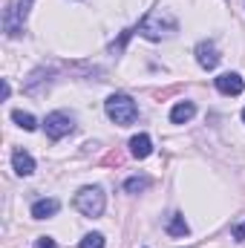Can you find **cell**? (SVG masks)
<instances>
[{"instance_id": "52a82bcc", "label": "cell", "mask_w": 245, "mask_h": 248, "mask_svg": "<svg viewBox=\"0 0 245 248\" xmlns=\"http://www.w3.org/2000/svg\"><path fill=\"white\" fill-rule=\"evenodd\" d=\"M12 168H15V173L17 176H32L35 173V159L26 153V150H12Z\"/></svg>"}, {"instance_id": "ba28073f", "label": "cell", "mask_w": 245, "mask_h": 248, "mask_svg": "<svg viewBox=\"0 0 245 248\" xmlns=\"http://www.w3.org/2000/svg\"><path fill=\"white\" fill-rule=\"evenodd\" d=\"M130 153H133L136 159H147V156L153 153V141H150V136H147V133L133 136V139H130Z\"/></svg>"}, {"instance_id": "9c48e42d", "label": "cell", "mask_w": 245, "mask_h": 248, "mask_svg": "<svg viewBox=\"0 0 245 248\" xmlns=\"http://www.w3.org/2000/svg\"><path fill=\"white\" fill-rule=\"evenodd\" d=\"M58 208H61L58 199H38V202L32 205V217H35V219H49V217L58 214Z\"/></svg>"}, {"instance_id": "30bf717a", "label": "cell", "mask_w": 245, "mask_h": 248, "mask_svg": "<svg viewBox=\"0 0 245 248\" xmlns=\"http://www.w3.org/2000/svg\"><path fill=\"white\" fill-rule=\"evenodd\" d=\"M196 116V104L193 101H179L173 110H170V122L173 124H187Z\"/></svg>"}, {"instance_id": "3957f363", "label": "cell", "mask_w": 245, "mask_h": 248, "mask_svg": "<svg viewBox=\"0 0 245 248\" xmlns=\"http://www.w3.org/2000/svg\"><path fill=\"white\" fill-rule=\"evenodd\" d=\"M29 9H32V0H12L3 12V32L9 38H17L23 32V23L29 17Z\"/></svg>"}, {"instance_id": "2e32d148", "label": "cell", "mask_w": 245, "mask_h": 248, "mask_svg": "<svg viewBox=\"0 0 245 248\" xmlns=\"http://www.w3.org/2000/svg\"><path fill=\"white\" fill-rule=\"evenodd\" d=\"M234 240H240V243L245 240V222H243V225H237V228H234Z\"/></svg>"}, {"instance_id": "7a4b0ae2", "label": "cell", "mask_w": 245, "mask_h": 248, "mask_svg": "<svg viewBox=\"0 0 245 248\" xmlns=\"http://www.w3.org/2000/svg\"><path fill=\"white\" fill-rule=\"evenodd\" d=\"M75 208H78L84 217L95 219V217L104 214V208H107V196H104L101 187H81V190L75 193Z\"/></svg>"}, {"instance_id": "5b68a950", "label": "cell", "mask_w": 245, "mask_h": 248, "mask_svg": "<svg viewBox=\"0 0 245 248\" xmlns=\"http://www.w3.org/2000/svg\"><path fill=\"white\" fill-rule=\"evenodd\" d=\"M193 52H196V61H199L202 69H216V63H219V52H216L214 41H199Z\"/></svg>"}, {"instance_id": "e0dca14e", "label": "cell", "mask_w": 245, "mask_h": 248, "mask_svg": "<svg viewBox=\"0 0 245 248\" xmlns=\"http://www.w3.org/2000/svg\"><path fill=\"white\" fill-rule=\"evenodd\" d=\"M243 122H245V110H243Z\"/></svg>"}, {"instance_id": "9a60e30c", "label": "cell", "mask_w": 245, "mask_h": 248, "mask_svg": "<svg viewBox=\"0 0 245 248\" xmlns=\"http://www.w3.org/2000/svg\"><path fill=\"white\" fill-rule=\"evenodd\" d=\"M35 248H55V240H52V237H41V240L35 243Z\"/></svg>"}, {"instance_id": "8fae6325", "label": "cell", "mask_w": 245, "mask_h": 248, "mask_svg": "<svg viewBox=\"0 0 245 248\" xmlns=\"http://www.w3.org/2000/svg\"><path fill=\"white\" fill-rule=\"evenodd\" d=\"M170 237H184L187 231H190V225H187V219H184L182 214H173L170 217V222H168V228H165Z\"/></svg>"}, {"instance_id": "8992f818", "label": "cell", "mask_w": 245, "mask_h": 248, "mask_svg": "<svg viewBox=\"0 0 245 248\" xmlns=\"http://www.w3.org/2000/svg\"><path fill=\"white\" fill-rule=\"evenodd\" d=\"M214 84H216V90H219L222 95H240V93L245 90V81L237 75V72H222Z\"/></svg>"}, {"instance_id": "277c9868", "label": "cell", "mask_w": 245, "mask_h": 248, "mask_svg": "<svg viewBox=\"0 0 245 248\" xmlns=\"http://www.w3.org/2000/svg\"><path fill=\"white\" fill-rule=\"evenodd\" d=\"M72 127H75V119H72L69 113H63V110L49 113L46 122H44V130H46V136H49L52 141H58V139H63V136H69Z\"/></svg>"}, {"instance_id": "5bb4252c", "label": "cell", "mask_w": 245, "mask_h": 248, "mask_svg": "<svg viewBox=\"0 0 245 248\" xmlns=\"http://www.w3.org/2000/svg\"><path fill=\"white\" fill-rule=\"evenodd\" d=\"M78 248H104V237L101 234H87Z\"/></svg>"}, {"instance_id": "7c38bea8", "label": "cell", "mask_w": 245, "mask_h": 248, "mask_svg": "<svg viewBox=\"0 0 245 248\" xmlns=\"http://www.w3.org/2000/svg\"><path fill=\"white\" fill-rule=\"evenodd\" d=\"M12 122L17 124V127H23V130H35V127H38L35 116H32V113H23V110H15V113H12Z\"/></svg>"}, {"instance_id": "6da1fadb", "label": "cell", "mask_w": 245, "mask_h": 248, "mask_svg": "<svg viewBox=\"0 0 245 248\" xmlns=\"http://www.w3.org/2000/svg\"><path fill=\"white\" fill-rule=\"evenodd\" d=\"M104 110H107L110 122H116L119 127H127V124H133L136 119H138V107H136V101H133L130 95H124V93L110 95V98L104 101Z\"/></svg>"}, {"instance_id": "4fadbf2b", "label": "cell", "mask_w": 245, "mask_h": 248, "mask_svg": "<svg viewBox=\"0 0 245 248\" xmlns=\"http://www.w3.org/2000/svg\"><path fill=\"white\" fill-rule=\"evenodd\" d=\"M147 187H150V179H147V176H133V179L124 182V190H127V193H141V190H147Z\"/></svg>"}]
</instances>
